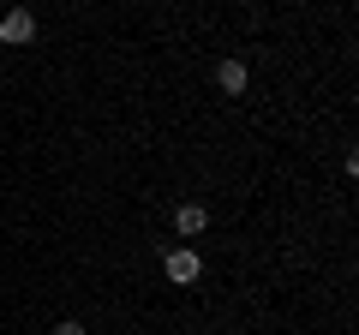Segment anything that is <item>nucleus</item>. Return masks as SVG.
I'll return each instance as SVG.
<instances>
[{"label":"nucleus","mask_w":359,"mask_h":335,"mask_svg":"<svg viewBox=\"0 0 359 335\" xmlns=\"http://www.w3.org/2000/svg\"><path fill=\"white\" fill-rule=\"evenodd\" d=\"M162 270H168V282H174V287H192L198 275H204V264H198V252H186V245H174V252L162 258Z\"/></svg>","instance_id":"obj_1"},{"label":"nucleus","mask_w":359,"mask_h":335,"mask_svg":"<svg viewBox=\"0 0 359 335\" xmlns=\"http://www.w3.org/2000/svg\"><path fill=\"white\" fill-rule=\"evenodd\" d=\"M0 42H36V13L13 6V13L0 18Z\"/></svg>","instance_id":"obj_2"},{"label":"nucleus","mask_w":359,"mask_h":335,"mask_svg":"<svg viewBox=\"0 0 359 335\" xmlns=\"http://www.w3.org/2000/svg\"><path fill=\"white\" fill-rule=\"evenodd\" d=\"M174 228L180 233H204L210 228V210L204 204H174Z\"/></svg>","instance_id":"obj_3"},{"label":"nucleus","mask_w":359,"mask_h":335,"mask_svg":"<svg viewBox=\"0 0 359 335\" xmlns=\"http://www.w3.org/2000/svg\"><path fill=\"white\" fill-rule=\"evenodd\" d=\"M216 84H222V96H240L245 90V66L240 60H222L216 66Z\"/></svg>","instance_id":"obj_4"},{"label":"nucleus","mask_w":359,"mask_h":335,"mask_svg":"<svg viewBox=\"0 0 359 335\" xmlns=\"http://www.w3.org/2000/svg\"><path fill=\"white\" fill-rule=\"evenodd\" d=\"M54 335H84V323H72V317H66V323H54Z\"/></svg>","instance_id":"obj_5"},{"label":"nucleus","mask_w":359,"mask_h":335,"mask_svg":"<svg viewBox=\"0 0 359 335\" xmlns=\"http://www.w3.org/2000/svg\"><path fill=\"white\" fill-rule=\"evenodd\" d=\"M0 6H6V0H0Z\"/></svg>","instance_id":"obj_6"}]
</instances>
